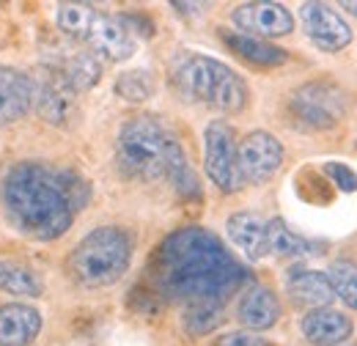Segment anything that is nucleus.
Here are the masks:
<instances>
[{
    "label": "nucleus",
    "instance_id": "obj_1",
    "mask_svg": "<svg viewBox=\"0 0 357 346\" xmlns=\"http://www.w3.org/2000/svg\"><path fill=\"white\" fill-rule=\"evenodd\" d=\"M154 289L178 303L223 305L245 280L248 272L206 228H178L162 239L151 259Z\"/></svg>",
    "mask_w": 357,
    "mask_h": 346
},
{
    "label": "nucleus",
    "instance_id": "obj_2",
    "mask_svg": "<svg viewBox=\"0 0 357 346\" xmlns=\"http://www.w3.org/2000/svg\"><path fill=\"white\" fill-rule=\"evenodd\" d=\"M3 206L20 234L42 242L63 236L75 220L63 171H55L45 163H17L6 173Z\"/></svg>",
    "mask_w": 357,
    "mask_h": 346
},
{
    "label": "nucleus",
    "instance_id": "obj_3",
    "mask_svg": "<svg viewBox=\"0 0 357 346\" xmlns=\"http://www.w3.org/2000/svg\"><path fill=\"white\" fill-rule=\"evenodd\" d=\"M171 80L190 102H201L223 113H239L248 105L245 80L209 55H181L171 69Z\"/></svg>",
    "mask_w": 357,
    "mask_h": 346
},
{
    "label": "nucleus",
    "instance_id": "obj_4",
    "mask_svg": "<svg viewBox=\"0 0 357 346\" xmlns=\"http://www.w3.org/2000/svg\"><path fill=\"white\" fill-rule=\"evenodd\" d=\"M176 151H181L178 140L154 116L130 119L121 127L119 143H116L119 168L127 176L146 179V181L168 176L171 160L176 157Z\"/></svg>",
    "mask_w": 357,
    "mask_h": 346
},
{
    "label": "nucleus",
    "instance_id": "obj_5",
    "mask_svg": "<svg viewBox=\"0 0 357 346\" xmlns=\"http://www.w3.org/2000/svg\"><path fill=\"white\" fill-rule=\"evenodd\" d=\"M132 261V236L119 225L93 228L89 236L72 250L69 272L86 289H102L130 269Z\"/></svg>",
    "mask_w": 357,
    "mask_h": 346
},
{
    "label": "nucleus",
    "instance_id": "obj_6",
    "mask_svg": "<svg viewBox=\"0 0 357 346\" xmlns=\"http://www.w3.org/2000/svg\"><path fill=\"white\" fill-rule=\"evenodd\" d=\"M289 113L297 124L308 130H330L335 127L347 113V96L333 83L316 80L300 86L289 99Z\"/></svg>",
    "mask_w": 357,
    "mask_h": 346
},
{
    "label": "nucleus",
    "instance_id": "obj_7",
    "mask_svg": "<svg viewBox=\"0 0 357 346\" xmlns=\"http://www.w3.org/2000/svg\"><path fill=\"white\" fill-rule=\"evenodd\" d=\"M204 168L220 193H236L242 187L236 137L225 121H212L204 132Z\"/></svg>",
    "mask_w": 357,
    "mask_h": 346
},
{
    "label": "nucleus",
    "instance_id": "obj_8",
    "mask_svg": "<svg viewBox=\"0 0 357 346\" xmlns=\"http://www.w3.org/2000/svg\"><path fill=\"white\" fill-rule=\"evenodd\" d=\"M236 157L242 184H264L283 163V146L275 135L256 130L236 143Z\"/></svg>",
    "mask_w": 357,
    "mask_h": 346
},
{
    "label": "nucleus",
    "instance_id": "obj_9",
    "mask_svg": "<svg viewBox=\"0 0 357 346\" xmlns=\"http://www.w3.org/2000/svg\"><path fill=\"white\" fill-rule=\"evenodd\" d=\"M231 20L239 31H245V36H253V39H275L294 31L291 11L283 3H269V0L236 6Z\"/></svg>",
    "mask_w": 357,
    "mask_h": 346
},
{
    "label": "nucleus",
    "instance_id": "obj_10",
    "mask_svg": "<svg viewBox=\"0 0 357 346\" xmlns=\"http://www.w3.org/2000/svg\"><path fill=\"white\" fill-rule=\"evenodd\" d=\"M300 20H303V28H305L308 39L324 52H338L352 42L349 25L327 3H303L300 6Z\"/></svg>",
    "mask_w": 357,
    "mask_h": 346
},
{
    "label": "nucleus",
    "instance_id": "obj_11",
    "mask_svg": "<svg viewBox=\"0 0 357 346\" xmlns=\"http://www.w3.org/2000/svg\"><path fill=\"white\" fill-rule=\"evenodd\" d=\"M86 42L91 44L93 55H99L105 61H127L135 55V36L127 31V25L119 17L96 14Z\"/></svg>",
    "mask_w": 357,
    "mask_h": 346
},
{
    "label": "nucleus",
    "instance_id": "obj_12",
    "mask_svg": "<svg viewBox=\"0 0 357 346\" xmlns=\"http://www.w3.org/2000/svg\"><path fill=\"white\" fill-rule=\"evenodd\" d=\"M33 102H36V113L47 124L66 127L75 116V91L66 86V80L58 72L47 75L39 86H33Z\"/></svg>",
    "mask_w": 357,
    "mask_h": 346
},
{
    "label": "nucleus",
    "instance_id": "obj_13",
    "mask_svg": "<svg viewBox=\"0 0 357 346\" xmlns=\"http://www.w3.org/2000/svg\"><path fill=\"white\" fill-rule=\"evenodd\" d=\"M33 105V80L22 69L0 66V127L20 121Z\"/></svg>",
    "mask_w": 357,
    "mask_h": 346
},
{
    "label": "nucleus",
    "instance_id": "obj_14",
    "mask_svg": "<svg viewBox=\"0 0 357 346\" xmlns=\"http://www.w3.org/2000/svg\"><path fill=\"white\" fill-rule=\"evenodd\" d=\"M42 333V313L33 305H0V346H31Z\"/></svg>",
    "mask_w": 357,
    "mask_h": 346
},
{
    "label": "nucleus",
    "instance_id": "obj_15",
    "mask_svg": "<svg viewBox=\"0 0 357 346\" xmlns=\"http://www.w3.org/2000/svg\"><path fill=\"white\" fill-rule=\"evenodd\" d=\"M352 319L335 308H313L303 319V336L313 346H341L352 338Z\"/></svg>",
    "mask_w": 357,
    "mask_h": 346
},
{
    "label": "nucleus",
    "instance_id": "obj_16",
    "mask_svg": "<svg viewBox=\"0 0 357 346\" xmlns=\"http://www.w3.org/2000/svg\"><path fill=\"white\" fill-rule=\"evenodd\" d=\"M280 316V303L275 292L267 286H250L236 305V319L253 333V330H269Z\"/></svg>",
    "mask_w": 357,
    "mask_h": 346
},
{
    "label": "nucleus",
    "instance_id": "obj_17",
    "mask_svg": "<svg viewBox=\"0 0 357 346\" xmlns=\"http://www.w3.org/2000/svg\"><path fill=\"white\" fill-rule=\"evenodd\" d=\"M225 231L231 236V242L248 256L250 261L264 259L267 250V223L253 212H236L228 217Z\"/></svg>",
    "mask_w": 357,
    "mask_h": 346
},
{
    "label": "nucleus",
    "instance_id": "obj_18",
    "mask_svg": "<svg viewBox=\"0 0 357 346\" xmlns=\"http://www.w3.org/2000/svg\"><path fill=\"white\" fill-rule=\"evenodd\" d=\"M286 289L294 303L313 305V308H330L335 300L333 286L324 272L319 269H305V266H291L286 275Z\"/></svg>",
    "mask_w": 357,
    "mask_h": 346
},
{
    "label": "nucleus",
    "instance_id": "obj_19",
    "mask_svg": "<svg viewBox=\"0 0 357 346\" xmlns=\"http://www.w3.org/2000/svg\"><path fill=\"white\" fill-rule=\"evenodd\" d=\"M220 36H223L225 47L231 50V52H236L242 61H248V63H253V66H280V63H286V50H280V47H275V44L264 42V39H253V36H245V33H231V31H220Z\"/></svg>",
    "mask_w": 357,
    "mask_h": 346
},
{
    "label": "nucleus",
    "instance_id": "obj_20",
    "mask_svg": "<svg viewBox=\"0 0 357 346\" xmlns=\"http://www.w3.org/2000/svg\"><path fill=\"white\" fill-rule=\"evenodd\" d=\"M267 250L283 259H303V256H316L319 245L297 236L280 217L267 223Z\"/></svg>",
    "mask_w": 357,
    "mask_h": 346
},
{
    "label": "nucleus",
    "instance_id": "obj_21",
    "mask_svg": "<svg viewBox=\"0 0 357 346\" xmlns=\"http://www.w3.org/2000/svg\"><path fill=\"white\" fill-rule=\"evenodd\" d=\"M58 75L66 80V86L72 88L75 93H80V91H91L102 80V63H99V58L93 52H72L63 61Z\"/></svg>",
    "mask_w": 357,
    "mask_h": 346
},
{
    "label": "nucleus",
    "instance_id": "obj_22",
    "mask_svg": "<svg viewBox=\"0 0 357 346\" xmlns=\"http://www.w3.org/2000/svg\"><path fill=\"white\" fill-rule=\"evenodd\" d=\"M0 292L20 294V297H39L45 292V283L39 272L20 261H0Z\"/></svg>",
    "mask_w": 357,
    "mask_h": 346
},
{
    "label": "nucleus",
    "instance_id": "obj_23",
    "mask_svg": "<svg viewBox=\"0 0 357 346\" xmlns=\"http://www.w3.org/2000/svg\"><path fill=\"white\" fill-rule=\"evenodd\" d=\"M330 286H333V294L341 297L349 308L357 310V264L355 261H333L330 269L324 272Z\"/></svg>",
    "mask_w": 357,
    "mask_h": 346
},
{
    "label": "nucleus",
    "instance_id": "obj_24",
    "mask_svg": "<svg viewBox=\"0 0 357 346\" xmlns=\"http://www.w3.org/2000/svg\"><path fill=\"white\" fill-rule=\"evenodd\" d=\"M223 322L220 303H190L184 308V330L190 336H206Z\"/></svg>",
    "mask_w": 357,
    "mask_h": 346
},
{
    "label": "nucleus",
    "instance_id": "obj_25",
    "mask_svg": "<svg viewBox=\"0 0 357 346\" xmlns=\"http://www.w3.org/2000/svg\"><path fill=\"white\" fill-rule=\"evenodd\" d=\"M93 17H96V11L86 3H61L58 6V28L69 36H77V39L89 36Z\"/></svg>",
    "mask_w": 357,
    "mask_h": 346
},
{
    "label": "nucleus",
    "instance_id": "obj_26",
    "mask_svg": "<svg viewBox=\"0 0 357 346\" xmlns=\"http://www.w3.org/2000/svg\"><path fill=\"white\" fill-rule=\"evenodd\" d=\"M116 91L119 96H124L127 102H143L154 93V77L143 69H132V72H124L119 80H116Z\"/></svg>",
    "mask_w": 357,
    "mask_h": 346
},
{
    "label": "nucleus",
    "instance_id": "obj_27",
    "mask_svg": "<svg viewBox=\"0 0 357 346\" xmlns=\"http://www.w3.org/2000/svg\"><path fill=\"white\" fill-rule=\"evenodd\" d=\"M324 176L344 193H357V173L344 165V163H327L324 165Z\"/></svg>",
    "mask_w": 357,
    "mask_h": 346
},
{
    "label": "nucleus",
    "instance_id": "obj_28",
    "mask_svg": "<svg viewBox=\"0 0 357 346\" xmlns=\"http://www.w3.org/2000/svg\"><path fill=\"white\" fill-rule=\"evenodd\" d=\"M212 346H269V341L256 333H225Z\"/></svg>",
    "mask_w": 357,
    "mask_h": 346
},
{
    "label": "nucleus",
    "instance_id": "obj_29",
    "mask_svg": "<svg viewBox=\"0 0 357 346\" xmlns=\"http://www.w3.org/2000/svg\"><path fill=\"white\" fill-rule=\"evenodd\" d=\"M341 6H344L349 14H355V17H357V0H347V3H341Z\"/></svg>",
    "mask_w": 357,
    "mask_h": 346
}]
</instances>
